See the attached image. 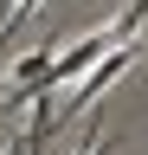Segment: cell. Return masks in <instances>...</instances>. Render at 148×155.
Wrapping results in <instances>:
<instances>
[{
	"label": "cell",
	"instance_id": "1",
	"mask_svg": "<svg viewBox=\"0 0 148 155\" xmlns=\"http://www.w3.org/2000/svg\"><path fill=\"white\" fill-rule=\"evenodd\" d=\"M129 65H135V45H116V52H103L97 65L84 71V84H77V91L65 97V110H58V116H77V110H90V104H97V97H103V91L116 84L122 71H129Z\"/></svg>",
	"mask_w": 148,
	"mask_h": 155
},
{
	"label": "cell",
	"instance_id": "2",
	"mask_svg": "<svg viewBox=\"0 0 148 155\" xmlns=\"http://www.w3.org/2000/svg\"><path fill=\"white\" fill-rule=\"evenodd\" d=\"M142 19H148V0H129V7L109 19V39H116V45H129V39L142 32Z\"/></svg>",
	"mask_w": 148,
	"mask_h": 155
},
{
	"label": "cell",
	"instance_id": "3",
	"mask_svg": "<svg viewBox=\"0 0 148 155\" xmlns=\"http://www.w3.org/2000/svg\"><path fill=\"white\" fill-rule=\"evenodd\" d=\"M77 155H103V136H97V129H90V136H84V149H77Z\"/></svg>",
	"mask_w": 148,
	"mask_h": 155
}]
</instances>
